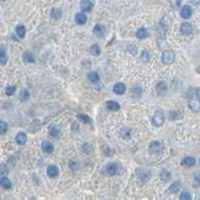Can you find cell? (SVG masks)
<instances>
[{
  "mask_svg": "<svg viewBox=\"0 0 200 200\" xmlns=\"http://www.w3.org/2000/svg\"><path fill=\"white\" fill-rule=\"evenodd\" d=\"M119 172H120V166L118 163H109L106 166V173L109 175L119 174Z\"/></svg>",
  "mask_w": 200,
  "mask_h": 200,
  "instance_id": "4",
  "label": "cell"
},
{
  "mask_svg": "<svg viewBox=\"0 0 200 200\" xmlns=\"http://www.w3.org/2000/svg\"><path fill=\"white\" fill-rule=\"evenodd\" d=\"M8 128H9V125H8L5 121H0V135L6 133Z\"/></svg>",
  "mask_w": 200,
  "mask_h": 200,
  "instance_id": "35",
  "label": "cell"
},
{
  "mask_svg": "<svg viewBox=\"0 0 200 200\" xmlns=\"http://www.w3.org/2000/svg\"><path fill=\"white\" fill-rule=\"evenodd\" d=\"M179 189H180V183H179V182H174L173 184H171L168 192H169L171 194H174L177 192H179Z\"/></svg>",
  "mask_w": 200,
  "mask_h": 200,
  "instance_id": "27",
  "label": "cell"
},
{
  "mask_svg": "<svg viewBox=\"0 0 200 200\" xmlns=\"http://www.w3.org/2000/svg\"><path fill=\"white\" fill-rule=\"evenodd\" d=\"M88 80L95 84V83H98V82L100 80V77L97 72H90V73L88 74Z\"/></svg>",
  "mask_w": 200,
  "mask_h": 200,
  "instance_id": "23",
  "label": "cell"
},
{
  "mask_svg": "<svg viewBox=\"0 0 200 200\" xmlns=\"http://www.w3.org/2000/svg\"><path fill=\"white\" fill-rule=\"evenodd\" d=\"M150 150L151 152H154V153H162L163 152V145L158 141H153L152 143L150 145Z\"/></svg>",
  "mask_w": 200,
  "mask_h": 200,
  "instance_id": "8",
  "label": "cell"
},
{
  "mask_svg": "<svg viewBox=\"0 0 200 200\" xmlns=\"http://www.w3.org/2000/svg\"><path fill=\"white\" fill-rule=\"evenodd\" d=\"M180 32H182L183 35H185V36H190V35L194 32V28H193L192 24L184 22V24H182V26H180Z\"/></svg>",
  "mask_w": 200,
  "mask_h": 200,
  "instance_id": "6",
  "label": "cell"
},
{
  "mask_svg": "<svg viewBox=\"0 0 200 200\" xmlns=\"http://www.w3.org/2000/svg\"><path fill=\"white\" fill-rule=\"evenodd\" d=\"M132 95H133V97H137V98H140V97L142 95V89H141L140 87L132 88Z\"/></svg>",
  "mask_w": 200,
  "mask_h": 200,
  "instance_id": "37",
  "label": "cell"
},
{
  "mask_svg": "<svg viewBox=\"0 0 200 200\" xmlns=\"http://www.w3.org/2000/svg\"><path fill=\"white\" fill-rule=\"evenodd\" d=\"M0 185H1L4 189H10V188L12 187V183H11V180H10L8 177L2 175L1 179H0Z\"/></svg>",
  "mask_w": 200,
  "mask_h": 200,
  "instance_id": "13",
  "label": "cell"
},
{
  "mask_svg": "<svg viewBox=\"0 0 200 200\" xmlns=\"http://www.w3.org/2000/svg\"><path fill=\"white\" fill-rule=\"evenodd\" d=\"M8 62V56L4 50H0V64H6Z\"/></svg>",
  "mask_w": 200,
  "mask_h": 200,
  "instance_id": "33",
  "label": "cell"
},
{
  "mask_svg": "<svg viewBox=\"0 0 200 200\" xmlns=\"http://www.w3.org/2000/svg\"><path fill=\"white\" fill-rule=\"evenodd\" d=\"M15 141H16V143H18V145H25L26 141H27V136H26V133H24V132L18 133V135H16Z\"/></svg>",
  "mask_w": 200,
  "mask_h": 200,
  "instance_id": "20",
  "label": "cell"
},
{
  "mask_svg": "<svg viewBox=\"0 0 200 200\" xmlns=\"http://www.w3.org/2000/svg\"><path fill=\"white\" fill-rule=\"evenodd\" d=\"M15 90H16V87H15V85H10V87H6V89H5V93H6V95L11 97V95L15 93Z\"/></svg>",
  "mask_w": 200,
  "mask_h": 200,
  "instance_id": "36",
  "label": "cell"
},
{
  "mask_svg": "<svg viewBox=\"0 0 200 200\" xmlns=\"http://www.w3.org/2000/svg\"><path fill=\"white\" fill-rule=\"evenodd\" d=\"M16 35L20 37V38H24L26 35V28L24 25H18L16 26Z\"/></svg>",
  "mask_w": 200,
  "mask_h": 200,
  "instance_id": "24",
  "label": "cell"
},
{
  "mask_svg": "<svg viewBox=\"0 0 200 200\" xmlns=\"http://www.w3.org/2000/svg\"><path fill=\"white\" fill-rule=\"evenodd\" d=\"M121 137L122 138H126V140H128V138H131V135H132V131H131V128H128V127H124L122 130H121Z\"/></svg>",
  "mask_w": 200,
  "mask_h": 200,
  "instance_id": "26",
  "label": "cell"
},
{
  "mask_svg": "<svg viewBox=\"0 0 200 200\" xmlns=\"http://www.w3.org/2000/svg\"><path fill=\"white\" fill-rule=\"evenodd\" d=\"M159 177H161V179H162L163 182H169V179H171V173H169L168 171H162Z\"/></svg>",
  "mask_w": 200,
  "mask_h": 200,
  "instance_id": "31",
  "label": "cell"
},
{
  "mask_svg": "<svg viewBox=\"0 0 200 200\" xmlns=\"http://www.w3.org/2000/svg\"><path fill=\"white\" fill-rule=\"evenodd\" d=\"M190 1H192L193 4H195V5H198V4H199V0H190Z\"/></svg>",
  "mask_w": 200,
  "mask_h": 200,
  "instance_id": "41",
  "label": "cell"
},
{
  "mask_svg": "<svg viewBox=\"0 0 200 200\" xmlns=\"http://www.w3.org/2000/svg\"><path fill=\"white\" fill-rule=\"evenodd\" d=\"M75 22L78 25H84L87 22V15L84 12H78L75 15Z\"/></svg>",
  "mask_w": 200,
  "mask_h": 200,
  "instance_id": "18",
  "label": "cell"
},
{
  "mask_svg": "<svg viewBox=\"0 0 200 200\" xmlns=\"http://www.w3.org/2000/svg\"><path fill=\"white\" fill-rule=\"evenodd\" d=\"M20 100L21 101H27V100L30 99V92L28 90H26V89H24V90H21V93H20Z\"/></svg>",
  "mask_w": 200,
  "mask_h": 200,
  "instance_id": "28",
  "label": "cell"
},
{
  "mask_svg": "<svg viewBox=\"0 0 200 200\" xmlns=\"http://www.w3.org/2000/svg\"><path fill=\"white\" fill-rule=\"evenodd\" d=\"M41 148H42V151H43L45 153H52L53 150H54L53 145H52L51 142H48V141H43L42 145H41Z\"/></svg>",
  "mask_w": 200,
  "mask_h": 200,
  "instance_id": "17",
  "label": "cell"
},
{
  "mask_svg": "<svg viewBox=\"0 0 200 200\" xmlns=\"http://www.w3.org/2000/svg\"><path fill=\"white\" fill-rule=\"evenodd\" d=\"M137 173H138L137 175H138L141 183H147L150 180L151 178L150 171H147V169H140V171H137Z\"/></svg>",
  "mask_w": 200,
  "mask_h": 200,
  "instance_id": "7",
  "label": "cell"
},
{
  "mask_svg": "<svg viewBox=\"0 0 200 200\" xmlns=\"http://www.w3.org/2000/svg\"><path fill=\"white\" fill-rule=\"evenodd\" d=\"M106 108L110 111H119L120 110V104L115 100H109V101H106Z\"/></svg>",
  "mask_w": 200,
  "mask_h": 200,
  "instance_id": "12",
  "label": "cell"
},
{
  "mask_svg": "<svg viewBox=\"0 0 200 200\" xmlns=\"http://www.w3.org/2000/svg\"><path fill=\"white\" fill-rule=\"evenodd\" d=\"M136 36H137L138 38H146V37L148 36V31H147L145 27H141V28H138V30H137Z\"/></svg>",
  "mask_w": 200,
  "mask_h": 200,
  "instance_id": "25",
  "label": "cell"
},
{
  "mask_svg": "<svg viewBox=\"0 0 200 200\" xmlns=\"http://www.w3.org/2000/svg\"><path fill=\"white\" fill-rule=\"evenodd\" d=\"M51 16H52V19H54V20H59V19L62 18V10L58 9V8H53L52 11H51Z\"/></svg>",
  "mask_w": 200,
  "mask_h": 200,
  "instance_id": "21",
  "label": "cell"
},
{
  "mask_svg": "<svg viewBox=\"0 0 200 200\" xmlns=\"http://www.w3.org/2000/svg\"><path fill=\"white\" fill-rule=\"evenodd\" d=\"M151 59V54H150V52L148 51H142V53H141V61L142 62H148Z\"/></svg>",
  "mask_w": 200,
  "mask_h": 200,
  "instance_id": "30",
  "label": "cell"
},
{
  "mask_svg": "<svg viewBox=\"0 0 200 200\" xmlns=\"http://www.w3.org/2000/svg\"><path fill=\"white\" fill-rule=\"evenodd\" d=\"M2 1H4V0H2Z\"/></svg>",
  "mask_w": 200,
  "mask_h": 200,
  "instance_id": "42",
  "label": "cell"
},
{
  "mask_svg": "<svg viewBox=\"0 0 200 200\" xmlns=\"http://www.w3.org/2000/svg\"><path fill=\"white\" fill-rule=\"evenodd\" d=\"M125 90H126V85L124 83H118V84H115L114 88H112V92H114L115 94H118V95H122V94L125 93Z\"/></svg>",
  "mask_w": 200,
  "mask_h": 200,
  "instance_id": "11",
  "label": "cell"
},
{
  "mask_svg": "<svg viewBox=\"0 0 200 200\" xmlns=\"http://www.w3.org/2000/svg\"><path fill=\"white\" fill-rule=\"evenodd\" d=\"M163 122H164V115H163V112L161 110H157L154 112L153 118H152V124L156 127H159V126L163 125Z\"/></svg>",
  "mask_w": 200,
  "mask_h": 200,
  "instance_id": "2",
  "label": "cell"
},
{
  "mask_svg": "<svg viewBox=\"0 0 200 200\" xmlns=\"http://www.w3.org/2000/svg\"><path fill=\"white\" fill-rule=\"evenodd\" d=\"M190 108L195 112H199V99H195V101L193 99H190Z\"/></svg>",
  "mask_w": 200,
  "mask_h": 200,
  "instance_id": "29",
  "label": "cell"
},
{
  "mask_svg": "<svg viewBox=\"0 0 200 200\" xmlns=\"http://www.w3.org/2000/svg\"><path fill=\"white\" fill-rule=\"evenodd\" d=\"M193 15V9L189 6V5H184L182 9H180V16L183 19H190Z\"/></svg>",
  "mask_w": 200,
  "mask_h": 200,
  "instance_id": "5",
  "label": "cell"
},
{
  "mask_svg": "<svg viewBox=\"0 0 200 200\" xmlns=\"http://www.w3.org/2000/svg\"><path fill=\"white\" fill-rule=\"evenodd\" d=\"M47 174H48L50 178H56V177H58V174H59L58 167L54 166V164H50V166L47 167Z\"/></svg>",
  "mask_w": 200,
  "mask_h": 200,
  "instance_id": "9",
  "label": "cell"
},
{
  "mask_svg": "<svg viewBox=\"0 0 200 200\" xmlns=\"http://www.w3.org/2000/svg\"><path fill=\"white\" fill-rule=\"evenodd\" d=\"M80 9L83 12H88L93 9V2L90 0H82L80 1Z\"/></svg>",
  "mask_w": 200,
  "mask_h": 200,
  "instance_id": "10",
  "label": "cell"
},
{
  "mask_svg": "<svg viewBox=\"0 0 200 200\" xmlns=\"http://www.w3.org/2000/svg\"><path fill=\"white\" fill-rule=\"evenodd\" d=\"M93 33L95 35V36H98V37H102L104 36V33H105V27L102 25H98L94 26V28H93Z\"/></svg>",
  "mask_w": 200,
  "mask_h": 200,
  "instance_id": "14",
  "label": "cell"
},
{
  "mask_svg": "<svg viewBox=\"0 0 200 200\" xmlns=\"http://www.w3.org/2000/svg\"><path fill=\"white\" fill-rule=\"evenodd\" d=\"M167 27H168V18L167 16H163L159 21V25H158V38H163L166 37V33H167Z\"/></svg>",
  "mask_w": 200,
  "mask_h": 200,
  "instance_id": "1",
  "label": "cell"
},
{
  "mask_svg": "<svg viewBox=\"0 0 200 200\" xmlns=\"http://www.w3.org/2000/svg\"><path fill=\"white\" fill-rule=\"evenodd\" d=\"M78 119L82 120V121L85 122V124H90V122H92V119H90L88 115H85V114H79V115H78Z\"/></svg>",
  "mask_w": 200,
  "mask_h": 200,
  "instance_id": "34",
  "label": "cell"
},
{
  "mask_svg": "<svg viewBox=\"0 0 200 200\" xmlns=\"http://www.w3.org/2000/svg\"><path fill=\"white\" fill-rule=\"evenodd\" d=\"M156 90H157V93L159 95H164L167 93V84L164 82H159L157 84V87H156Z\"/></svg>",
  "mask_w": 200,
  "mask_h": 200,
  "instance_id": "15",
  "label": "cell"
},
{
  "mask_svg": "<svg viewBox=\"0 0 200 200\" xmlns=\"http://www.w3.org/2000/svg\"><path fill=\"white\" fill-rule=\"evenodd\" d=\"M127 50H128V52L131 53V54H137V47H135V46H132V45H130L128 47H127Z\"/></svg>",
  "mask_w": 200,
  "mask_h": 200,
  "instance_id": "40",
  "label": "cell"
},
{
  "mask_svg": "<svg viewBox=\"0 0 200 200\" xmlns=\"http://www.w3.org/2000/svg\"><path fill=\"white\" fill-rule=\"evenodd\" d=\"M101 50H100L99 45H93L92 47H90V53L93 54V56H99Z\"/></svg>",
  "mask_w": 200,
  "mask_h": 200,
  "instance_id": "32",
  "label": "cell"
},
{
  "mask_svg": "<svg viewBox=\"0 0 200 200\" xmlns=\"http://www.w3.org/2000/svg\"><path fill=\"white\" fill-rule=\"evenodd\" d=\"M195 163H197V161L194 157H185L182 159V164L185 167H193V166H195Z\"/></svg>",
  "mask_w": 200,
  "mask_h": 200,
  "instance_id": "16",
  "label": "cell"
},
{
  "mask_svg": "<svg viewBox=\"0 0 200 200\" xmlns=\"http://www.w3.org/2000/svg\"><path fill=\"white\" fill-rule=\"evenodd\" d=\"M22 59H24V62H25V63H33V62L36 61V58H35L33 53H32V52H30V51H27V52L24 53Z\"/></svg>",
  "mask_w": 200,
  "mask_h": 200,
  "instance_id": "19",
  "label": "cell"
},
{
  "mask_svg": "<svg viewBox=\"0 0 200 200\" xmlns=\"http://www.w3.org/2000/svg\"><path fill=\"white\" fill-rule=\"evenodd\" d=\"M179 198H180V200H190L192 199V195H190L189 192H183Z\"/></svg>",
  "mask_w": 200,
  "mask_h": 200,
  "instance_id": "39",
  "label": "cell"
},
{
  "mask_svg": "<svg viewBox=\"0 0 200 200\" xmlns=\"http://www.w3.org/2000/svg\"><path fill=\"white\" fill-rule=\"evenodd\" d=\"M9 173V167L6 164H0V175H5Z\"/></svg>",
  "mask_w": 200,
  "mask_h": 200,
  "instance_id": "38",
  "label": "cell"
},
{
  "mask_svg": "<svg viewBox=\"0 0 200 200\" xmlns=\"http://www.w3.org/2000/svg\"><path fill=\"white\" fill-rule=\"evenodd\" d=\"M162 62H163L164 64H167V66L172 64V63L174 62V53L169 50L163 51V53H162Z\"/></svg>",
  "mask_w": 200,
  "mask_h": 200,
  "instance_id": "3",
  "label": "cell"
},
{
  "mask_svg": "<svg viewBox=\"0 0 200 200\" xmlns=\"http://www.w3.org/2000/svg\"><path fill=\"white\" fill-rule=\"evenodd\" d=\"M48 132H50L51 136H53V137H59V136H61V130H59L58 126H56V125L51 126Z\"/></svg>",
  "mask_w": 200,
  "mask_h": 200,
  "instance_id": "22",
  "label": "cell"
}]
</instances>
